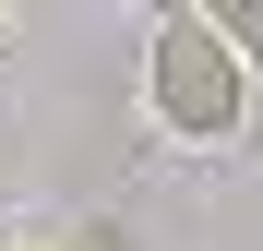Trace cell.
Masks as SVG:
<instances>
[{
	"label": "cell",
	"mask_w": 263,
	"mask_h": 251,
	"mask_svg": "<svg viewBox=\"0 0 263 251\" xmlns=\"http://www.w3.org/2000/svg\"><path fill=\"white\" fill-rule=\"evenodd\" d=\"M144 108H156L167 144H228V132H239V60L215 48L203 12H167V24H156V48H144Z\"/></svg>",
	"instance_id": "obj_1"
},
{
	"label": "cell",
	"mask_w": 263,
	"mask_h": 251,
	"mask_svg": "<svg viewBox=\"0 0 263 251\" xmlns=\"http://www.w3.org/2000/svg\"><path fill=\"white\" fill-rule=\"evenodd\" d=\"M203 24H215V48H228V60L263 48V0H228V12H203Z\"/></svg>",
	"instance_id": "obj_2"
}]
</instances>
